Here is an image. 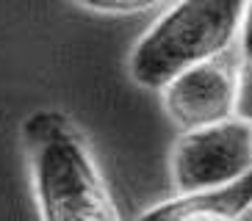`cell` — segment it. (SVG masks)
Returning <instances> with one entry per match:
<instances>
[{"mask_svg":"<svg viewBox=\"0 0 252 221\" xmlns=\"http://www.w3.org/2000/svg\"><path fill=\"white\" fill-rule=\"evenodd\" d=\"M25 130L42 221H119L89 147L67 119L45 110Z\"/></svg>","mask_w":252,"mask_h":221,"instance_id":"cell-1","label":"cell"},{"mask_svg":"<svg viewBox=\"0 0 252 221\" xmlns=\"http://www.w3.org/2000/svg\"><path fill=\"white\" fill-rule=\"evenodd\" d=\"M247 0H180L139 39L130 75L144 88H163L180 72L219 58L241 33Z\"/></svg>","mask_w":252,"mask_h":221,"instance_id":"cell-2","label":"cell"},{"mask_svg":"<svg viewBox=\"0 0 252 221\" xmlns=\"http://www.w3.org/2000/svg\"><path fill=\"white\" fill-rule=\"evenodd\" d=\"M252 169L250 122H219L189 130L175 147L172 177L180 193L211 191L236 183Z\"/></svg>","mask_w":252,"mask_h":221,"instance_id":"cell-3","label":"cell"},{"mask_svg":"<svg viewBox=\"0 0 252 221\" xmlns=\"http://www.w3.org/2000/svg\"><path fill=\"white\" fill-rule=\"evenodd\" d=\"M236 72L222 58H211L172 78L163 91V105L175 125L200 130L219 125L236 113Z\"/></svg>","mask_w":252,"mask_h":221,"instance_id":"cell-4","label":"cell"},{"mask_svg":"<svg viewBox=\"0 0 252 221\" xmlns=\"http://www.w3.org/2000/svg\"><path fill=\"white\" fill-rule=\"evenodd\" d=\"M252 207V169L236 183L211 191L183 193L166 205H158L139 221H238Z\"/></svg>","mask_w":252,"mask_h":221,"instance_id":"cell-5","label":"cell"},{"mask_svg":"<svg viewBox=\"0 0 252 221\" xmlns=\"http://www.w3.org/2000/svg\"><path fill=\"white\" fill-rule=\"evenodd\" d=\"M72 3L97 14H141L161 6L163 0H72Z\"/></svg>","mask_w":252,"mask_h":221,"instance_id":"cell-6","label":"cell"},{"mask_svg":"<svg viewBox=\"0 0 252 221\" xmlns=\"http://www.w3.org/2000/svg\"><path fill=\"white\" fill-rule=\"evenodd\" d=\"M236 113L241 116V122L252 125V58L247 61L244 75L236 83Z\"/></svg>","mask_w":252,"mask_h":221,"instance_id":"cell-7","label":"cell"},{"mask_svg":"<svg viewBox=\"0 0 252 221\" xmlns=\"http://www.w3.org/2000/svg\"><path fill=\"white\" fill-rule=\"evenodd\" d=\"M241 47H244V58H252V0H247L244 17H241Z\"/></svg>","mask_w":252,"mask_h":221,"instance_id":"cell-8","label":"cell"}]
</instances>
